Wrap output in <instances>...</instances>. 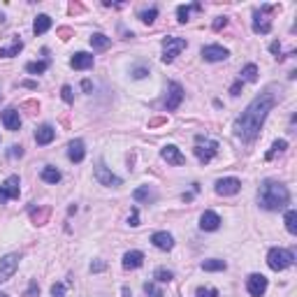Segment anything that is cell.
I'll use <instances>...</instances> for the list:
<instances>
[{
	"label": "cell",
	"instance_id": "obj_2",
	"mask_svg": "<svg viewBox=\"0 0 297 297\" xmlns=\"http://www.w3.org/2000/svg\"><path fill=\"white\" fill-rule=\"evenodd\" d=\"M258 202L267 212H279L290 202V190L279 181H262L260 190H258Z\"/></svg>",
	"mask_w": 297,
	"mask_h": 297
},
{
	"label": "cell",
	"instance_id": "obj_24",
	"mask_svg": "<svg viewBox=\"0 0 297 297\" xmlns=\"http://www.w3.org/2000/svg\"><path fill=\"white\" fill-rule=\"evenodd\" d=\"M42 181H47V183H58L61 181V172L56 170V167H51V165H47L42 170Z\"/></svg>",
	"mask_w": 297,
	"mask_h": 297
},
{
	"label": "cell",
	"instance_id": "obj_35",
	"mask_svg": "<svg viewBox=\"0 0 297 297\" xmlns=\"http://www.w3.org/2000/svg\"><path fill=\"white\" fill-rule=\"evenodd\" d=\"M144 292L149 297H163V290H160L156 283H144Z\"/></svg>",
	"mask_w": 297,
	"mask_h": 297
},
{
	"label": "cell",
	"instance_id": "obj_25",
	"mask_svg": "<svg viewBox=\"0 0 297 297\" xmlns=\"http://www.w3.org/2000/svg\"><path fill=\"white\" fill-rule=\"evenodd\" d=\"M24 49V42L19 40V37H14V42H12V47H7V49H0V56L3 58H12V56H17L19 51Z\"/></svg>",
	"mask_w": 297,
	"mask_h": 297
},
{
	"label": "cell",
	"instance_id": "obj_27",
	"mask_svg": "<svg viewBox=\"0 0 297 297\" xmlns=\"http://www.w3.org/2000/svg\"><path fill=\"white\" fill-rule=\"evenodd\" d=\"M285 230L290 235H297V212L295 209H288L285 212Z\"/></svg>",
	"mask_w": 297,
	"mask_h": 297
},
{
	"label": "cell",
	"instance_id": "obj_36",
	"mask_svg": "<svg viewBox=\"0 0 297 297\" xmlns=\"http://www.w3.org/2000/svg\"><path fill=\"white\" fill-rule=\"evenodd\" d=\"M195 297H219V290L216 288H197Z\"/></svg>",
	"mask_w": 297,
	"mask_h": 297
},
{
	"label": "cell",
	"instance_id": "obj_29",
	"mask_svg": "<svg viewBox=\"0 0 297 297\" xmlns=\"http://www.w3.org/2000/svg\"><path fill=\"white\" fill-rule=\"evenodd\" d=\"M112 44V40L107 35H103V33H95V35L91 37V47L93 49H107Z\"/></svg>",
	"mask_w": 297,
	"mask_h": 297
},
{
	"label": "cell",
	"instance_id": "obj_39",
	"mask_svg": "<svg viewBox=\"0 0 297 297\" xmlns=\"http://www.w3.org/2000/svg\"><path fill=\"white\" fill-rule=\"evenodd\" d=\"M128 223L133 225H140V212H137V207H133V212H130V219H128Z\"/></svg>",
	"mask_w": 297,
	"mask_h": 297
},
{
	"label": "cell",
	"instance_id": "obj_49",
	"mask_svg": "<svg viewBox=\"0 0 297 297\" xmlns=\"http://www.w3.org/2000/svg\"><path fill=\"white\" fill-rule=\"evenodd\" d=\"M0 297H7V295H5V292H0Z\"/></svg>",
	"mask_w": 297,
	"mask_h": 297
},
{
	"label": "cell",
	"instance_id": "obj_5",
	"mask_svg": "<svg viewBox=\"0 0 297 297\" xmlns=\"http://www.w3.org/2000/svg\"><path fill=\"white\" fill-rule=\"evenodd\" d=\"M186 47L188 44L183 37H165L163 40V63H172Z\"/></svg>",
	"mask_w": 297,
	"mask_h": 297
},
{
	"label": "cell",
	"instance_id": "obj_11",
	"mask_svg": "<svg viewBox=\"0 0 297 297\" xmlns=\"http://www.w3.org/2000/svg\"><path fill=\"white\" fill-rule=\"evenodd\" d=\"M246 290L251 297H262L267 292V279L262 274H251L246 279Z\"/></svg>",
	"mask_w": 297,
	"mask_h": 297
},
{
	"label": "cell",
	"instance_id": "obj_20",
	"mask_svg": "<svg viewBox=\"0 0 297 297\" xmlns=\"http://www.w3.org/2000/svg\"><path fill=\"white\" fill-rule=\"evenodd\" d=\"M54 137H56V130L49 123H42V126L35 130V142L40 146H44V144H49V142H54Z\"/></svg>",
	"mask_w": 297,
	"mask_h": 297
},
{
	"label": "cell",
	"instance_id": "obj_42",
	"mask_svg": "<svg viewBox=\"0 0 297 297\" xmlns=\"http://www.w3.org/2000/svg\"><path fill=\"white\" fill-rule=\"evenodd\" d=\"M225 24H228V19H225V17H219L216 21H214V31H221Z\"/></svg>",
	"mask_w": 297,
	"mask_h": 297
},
{
	"label": "cell",
	"instance_id": "obj_15",
	"mask_svg": "<svg viewBox=\"0 0 297 297\" xmlns=\"http://www.w3.org/2000/svg\"><path fill=\"white\" fill-rule=\"evenodd\" d=\"M151 244L160 251H172L174 249V237L170 232H153L151 235Z\"/></svg>",
	"mask_w": 297,
	"mask_h": 297
},
{
	"label": "cell",
	"instance_id": "obj_38",
	"mask_svg": "<svg viewBox=\"0 0 297 297\" xmlns=\"http://www.w3.org/2000/svg\"><path fill=\"white\" fill-rule=\"evenodd\" d=\"M40 295V285L35 283V281H31V285H28V290L24 292V297H37Z\"/></svg>",
	"mask_w": 297,
	"mask_h": 297
},
{
	"label": "cell",
	"instance_id": "obj_7",
	"mask_svg": "<svg viewBox=\"0 0 297 297\" xmlns=\"http://www.w3.org/2000/svg\"><path fill=\"white\" fill-rule=\"evenodd\" d=\"M272 12V5H262L260 10H255L253 12V17H255V21H253V31L255 33H262V35H267V33L272 31V21L267 19V14Z\"/></svg>",
	"mask_w": 297,
	"mask_h": 297
},
{
	"label": "cell",
	"instance_id": "obj_22",
	"mask_svg": "<svg viewBox=\"0 0 297 297\" xmlns=\"http://www.w3.org/2000/svg\"><path fill=\"white\" fill-rule=\"evenodd\" d=\"M49 28H51V17H49V14H37L35 21H33V33H35V35H42Z\"/></svg>",
	"mask_w": 297,
	"mask_h": 297
},
{
	"label": "cell",
	"instance_id": "obj_32",
	"mask_svg": "<svg viewBox=\"0 0 297 297\" xmlns=\"http://www.w3.org/2000/svg\"><path fill=\"white\" fill-rule=\"evenodd\" d=\"M133 197H135L137 202H142V200H151L153 193H151V188H149V186H142V188H137V190L133 193Z\"/></svg>",
	"mask_w": 297,
	"mask_h": 297
},
{
	"label": "cell",
	"instance_id": "obj_26",
	"mask_svg": "<svg viewBox=\"0 0 297 297\" xmlns=\"http://www.w3.org/2000/svg\"><path fill=\"white\" fill-rule=\"evenodd\" d=\"M193 10H202V5L200 3H195V5H181L179 7V10H176V17H179V21H181V24H186L188 19H190V12H193Z\"/></svg>",
	"mask_w": 297,
	"mask_h": 297
},
{
	"label": "cell",
	"instance_id": "obj_16",
	"mask_svg": "<svg viewBox=\"0 0 297 297\" xmlns=\"http://www.w3.org/2000/svg\"><path fill=\"white\" fill-rule=\"evenodd\" d=\"M0 119H3V126L7 128V130H12V133H17L19 128H21V116H19L17 110H5L3 114H0Z\"/></svg>",
	"mask_w": 297,
	"mask_h": 297
},
{
	"label": "cell",
	"instance_id": "obj_30",
	"mask_svg": "<svg viewBox=\"0 0 297 297\" xmlns=\"http://www.w3.org/2000/svg\"><path fill=\"white\" fill-rule=\"evenodd\" d=\"M225 260H205L202 262V269H205V272H223L225 269Z\"/></svg>",
	"mask_w": 297,
	"mask_h": 297
},
{
	"label": "cell",
	"instance_id": "obj_17",
	"mask_svg": "<svg viewBox=\"0 0 297 297\" xmlns=\"http://www.w3.org/2000/svg\"><path fill=\"white\" fill-rule=\"evenodd\" d=\"M200 228L207 232H214L221 228V216L216 212H205L200 216Z\"/></svg>",
	"mask_w": 297,
	"mask_h": 297
},
{
	"label": "cell",
	"instance_id": "obj_8",
	"mask_svg": "<svg viewBox=\"0 0 297 297\" xmlns=\"http://www.w3.org/2000/svg\"><path fill=\"white\" fill-rule=\"evenodd\" d=\"M214 190H216V195H223V197H228V195H237L239 190H242V181L235 179V176L219 179V181L214 183Z\"/></svg>",
	"mask_w": 297,
	"mask_h": 297
},
{
	"label": "cell",
	"instance_id": "obj_9",
	"mask_svg": "<svg viewBox=\"0 0 297 297\" xmlns=\"http://www.w3.org/2000/svg\"><path fill=\"white\" fill-rule=\"evenodd\" d=\"M19 186H21L19 176H7L5 183L0 186V205L7 202V200H17L19 197Z\"/></svg>",
	"mask_w": 297,
	"mask_h": 297
},
{
	"label": "cell",
	"instance_id": "obj_28",
	"mask_svg": "<svg viewBox=\"0 0 297 297\" xmlns=\"http://www.w3.org/2000/svg\"><path fill=\"white\" fill-rule=\"evenodd\" d=\"M153 279H156L158 283H170V281L174 279V272L165 269V267H158L156 272H153Z\"/></svg>",
	"mask_w": 297,
	"mask_h": 297
},
{
	"label": "cell",
	"instance_id": "obj_37",
	"mask_svg": "<svg viewBox=\"0 0 297 297\" xmlns=\"http://www.w3.org/2000/svg\"><path fill=\"white\" fill-rule=\"evenodd\" d=\"M51 297H65V285H63V283H54V285H51Z\"/></svg>",
	"mask_w": 297,
	"mask_h": 297
},
{
	"label": "cell",
	"instance_id": "obj_19",
	"mask_svg": "<svg viewBox=\"0 0 297 297\" xmlns=\"http://www.w3.org/2000/svg\"><path fill=\"white\" fill-rule=\"evenodd\" d=\"M67 158L72 160V163H81L86 158V144L81 140H74L70 142V146H67Z\"/></svg>",
	"mask_w": 297,
	"mask_h": 297
},
{
	"label": "cell",
	"instance_id": "obj_1",
	"mask_svg": "<svg viewBox=\"0 0 297 297\" xmlns=\"http://www.w3.org/2000/svg\"><path fill=\"white\" fill-rule=\"evenodd\" d=\"M276 105L274 93H262L253 100V103L242 112V116L235 121V135L242 137L244 142H253L260 135V128L265 123L267 114L272 112V107Z\"/></svg>",
	"mask_w": 297,
	"mask_h": 297
},
{
	"label": "cell",
	"instance_id": "obj_21",
	"mask_svg": "<svg viewBox=\"0 0 297 297\" xmlns=\"http://www.w3.org/2000/svg\"><path fill=\"white\" fill-rule=\"evenodd\" d=\"M142 265H144V253L142 251H128L123 255V267L126 269H140Z\"/></svg>",
	"mask_w": 297,
	"mask_h": 297
},
{
	"label": "cell",
	"instance_id": "obj_13",
	"mask_svg": "<svg viewBox=\"0 0 297 297\" xmlns=\"http://www.w3.org/2000/svg\"><path fill=\"white\" fill-rule=\"evenodd\" d=\"M95 179H97L100 186H107V188H119L121 186V179H119L116 174H112L105 165H97L95 167Z\"/></svg>",
	"mask_w": 297,
	"mask_h": 297
},
{
	"label": "cell",
	"instance_id": "obj_18",
	"mask_svg": "<svg viewBox=\"0 0 297 297\" xmlns=\"http://www.w3.org/2000/svg\"><path fill=\"white\" fill-rule=\"evenodd\" d=\"M93 54H88V51H77V54L72 56V61H70V65L74 67V70H88V67H93Z\"/></svg>",
	"mask_w": 297,
	"mask_h": 297
},
{
	"label": "cell",
	"instance_id": "obj_34",
	"mask_svg": "<svg viewBox=\"0 0 297 297\" xmlns=\"http://www.w3.org/2000/svg\"><path fill=\"white\" fill-rule=\"evenodd\" d=\"M156 17H158V10H156V7H151V10H144V12H140L142 24H149V26H151L153 21H156Z\"/></svg>",
	"mask_w": 297,
	"mask_h": 297
},
{
	"label": "cell",
	"instance_id": "obj_48",
	"mask_svg": "<svg viewBox=\"0 0 297 297\" xmlns=\"http://www.w3.org/2000/svg\"><path fill=\"white\" fill-rule=\"evenodd\" d=\"M0 21H5V14H3V12H0Z\"/></svg>",
	"mask_w": 297,
	"mask_h": 297
},
{
	"label": "cell",
	"instance_id": "obj_46",
	"mask_svg": "<svg viewBox=\"0 0 297 297\" xmlns=\"http://www.w3.org/2000/svg\"><path fill=\"white\" fill-rule=\"evenodd\" d=\"M269 49H272V54H276V58H279V51H281V44H279V42H272V47H269Z\"/></svg>",
	"mask_w": 297,
	"mask_h": 297
},
{
	"label": "cell",
	"instance_id": "obj_3",
	"mask_svg": "<svg viewBox=\"0 0 297 297\" xmlns=\"http://www.w3.org/2000/svg\"><path fill=\"white\" fill-rule=\"evenodd\" d=\"M267 265H269V269H274V272H283V269L295 265V255L288 249H272L267 253Z\"/></svg>",
	"mask_w": 297,
	"mask_h": 297
},
{
	"label": "cell",
	"instance_id": "obj_44",
	"mask_svg": "<svg viewBox=\"0 0 297 297\" xmlns=\"http://www.w3.org/2000/svg\"><path fill=\"white\" fill-rule=\"evenodd\" d=\"M239 91H242V81H235L230 88V95H239Z\"/></svg>",
	"mask_w": 297,
	"mask_h": 297
},
{
	"label": "cell",
	"instance_id": "obj_31",
	"mask_svg": "<svg viewBox=\"0 0 297 297\" xmlns=\"http://www.w3.org/2000/svg\"><path fill=\"white\" fill-rule=\"evenodd\" d=\"M49 67V61H33L26 65V72H31V74H42L44 70Z\"/></svg>",
	"mask_w": 297,
	"mask_h": 297
},
{
	"label": "cell",
	"instance_id": "obj_41",
	"mask_svg": "<svg viewBox=\"0 0 297 297\" xmlns=\"http://www.w3.org/2000/svg\"><path fill=\"white\" fill-rule=\"evenodd\" d=\"M146 74H149V70H146V67H135V70H133V77L135 79H144Z\"/></svg>",
	"mask_w": 297,
	"mask_h": 297
},
{
	"label": "cell",
	"instance_id": "obj_40",
	"mask_svg": "<svg viewBox=\"0 0 297 297\" xmlns=\"http://www.w3.org/2000/svg\"><path fill=\"white\" fill-rule=\"evenodd\" d=\"M63 100H65V103H72L74 100V95H72V86H63Z\"/></svg>",
	"mask_w": 297,
	"mask_h": 297
},
{
	"label": "cell",
	"instance_id": "obj_10",
	"mask_svg": "<svg viewBox=\"0 0 297 297\" xmlns=\"http://www.w3.org/2000/svg\"><path fill=\"white\" fill-rule=\"evenodd\" d=\"M230 56V51L225 47H221V44H207V47H202V58L209 63H219V61H225Z\"/></svg>",
	"mask_w": 297,
	"mask_h": 297
},
{
	"label": "cell",
	"instance_id": "obj_6",
	"mask_svg": "<svg viewBox=\"0 0 297 297\" xmlns=\"http://www.w3.org/2000/svg\"><path fill=\"white\" fill-rule=\"evenodd\" d=\"M19 260H21L19 253H7L5 258L0 260V283H5V281L12 279L14 272H17V267H19Z\"/></svg>",
	"mask_w": 297,
	"mask_h": 297
},
{
	"label": "cell",
	"instance_id": "obj_14",
	"mask_svg": "<svg viewBox=\"0 0 297 297\" xmlns=\"http://www.w3.org/2000/svg\"><path fill=\"white\" fill-rule=\"evenodd\" d=\"M160 156H163V160H167V165H183L186 163V156H183L179 149H176L174 144H167V146H163V151H160Z\"/></svg>",
	"mask_w": 297,
	"mask_h": 297
},
{
	"label": "cell",
	"instance_id": "obj_47",
	"mask_svg": "<svg viewBox=\"0 0 297 297\" xmlns=\"http://www.w3.org/2000/svg\"><path fill=\"white\" fill-rule=\"evenodd\" d=\"M81 86H84V91H86V93H91V88H93V86H91V81H88V79H86V81H84Z\"/></svg>",
	"mask_w": 297,
	"mask_h": 297
},
{
	"label": "cell",
	"instance_id": "obj_33",
	"mask_svg": "<svg viewBox=\"0 0 297 297\" xmlns=\"http://www.w3.org/2000/svg\"><path fill=\"white\" fill-rule=\"evenodd\" d=\"M285 149H288V142H285V140H276V142H274V146H272V151L267 153V160H272L276 153L285 151Z\"/></svg>",
	"mask_w": 297,
	"mask_h": 297
},
{
	"label": "cell",
	"instance_id": "obj_12",
	"mask_svg": "<svg viewBox=\"0 0 297 297\" xmlns=\"http://www.w3.org/2000/svg\"><path fill=\"white\" fill-rule=\"evenodd\" d=\"M183 100V88L181 84H176V81H172L170 88H167V100H165V110L167 112H174L179 105H181Z\"/></svg>",
	"mask_w": 297,
	"mask_h": 297
},
{
	"label": "cell",
	"instance_id": "obj_43",
	"mask_svg": "<svg viewBox=\"0 0 297 297\" xmlns=\"http://www.w3.org/2000/svg\"><path fill=\"white\" fill-rule=\"evenodd\" d=\"M10 156H12V158H21V156H24V149H21V146H12Z\"/></svg>",
	"mask_w": 297,
	"mask_h": 297
},
{
	"label": "cell",
	"instance_id": "obj_45",
	"mask_svg": "<svg viewBox=\"0 0 297 297\" xmlns=\"http://www.w3.org/2000/svg\"><path fill=\"white\" fill-rule=\"evenodd\" d=\"M105 269V262L103 260H97V262H93L91 265V272H103Z\"/></svg>",
	"mask_w": 297,
	"mask_h": 297
},
{
	"label": "cell",
	"instance_id": "obj_23",
	"mask_svg": "<svg viewBox=\"0 0 297 297\" xmlns=\"http://www.w3.org/2000/svg\"><path fill=\"white\" fill-rule=\"evenodd\" d=\"M239 81H249V84H255L258 81V67L253 65V63H249V65L242 70V79Z\"/></svg>",
	"mask_w": 297,
	"mask_h": 297
},
{
	"label": "cell",
	"instance_id": "obj_4",
	"mask_svg": "<svg viewBox=\"0 0 297 297\" xmlns=\"http://www.w3.org/2000/svg\"><path fill=\"white\" fill-rule=\"evenodd\" d=\"M195 158L200 160V163H209L216 153H219V142L214 140H207L202 135H197V140H195Z\"/></svg>",
	"mask_w": 297,
	"mask_h": 297
}]
</instances>
